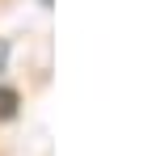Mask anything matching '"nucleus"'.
<instances>
[{
    "mask_svg": "<svg viewBox=\"0 0 156 156\" xmlns=\"http://www.w3.org/2000/svg\"><path fill=\"white\" fill-rule=\"evenodd\" d=\"M13 105H17V97L9 89H0V118H13Z\"/></svg>",
    "mask_w": 156,
    "mask_h": 156,
    "instance_id": "obj_1",
    "label": "nucleus"
},
{
    "mask_svg": "<svg viewBox=\"0 0 156 156\" xmlns=\"http://www.w3.org/2000/svg\"><path fill=\"white\" fill-rule=\"evenodd\" d=\"M4 59H9V42L0 38V72H4Z\"/></svg>",
    "mask_w": 156,
    "mask_h": 156,
    "instance_id": "obj_2",
    "label": "nucleus"
},
{
    "mask_svg": "<svg viewBox=\"0 0 156 156\" xmlns=\"http://www.w3.org/2000/svg\"><path fill=\"white\" fill-rule=\"evenodd\" d=\"M38 4H51V0H38Z\"/></svg>",
    "mask_w": 156,
    "mask_h": 156,
    "instance_id": "obj_3",
    "label": "nucleus"
}]
</instances>
